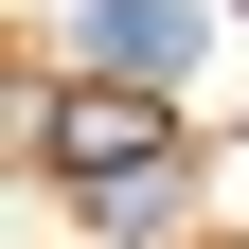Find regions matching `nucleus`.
Returning <instances> with one entry per match:
<instances>
[{"mask_svg": "<svg viewBox=\"0 0 249 249\" xmlns=\"http://www.w3.org/2000/svg\"><path fill=\"white\" fill-rule=\"evenodd\" d=\"M89 89H178L196 71V18H178V0H89Z\"/></svg>", "mask_w": 249, "mask_h": 249, "instance_id": "f03ea898", "label": "nucleus"}, {"mask_svg": "<svg viewBox=\"0 0 249 249\" xmlns=\"http://www.w3.org/2000/svg\"><path fill=\"white\" fill-rule=\"evenodd\" d=\"M36 178H71L107 231H160L196 196V142L160 124V89H36Z\"/></svg>", "mask_w": 249, "mask_h": 249, "instance_id": "f257e3e1", "label": "nucleus"}]
</instances>
